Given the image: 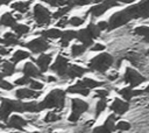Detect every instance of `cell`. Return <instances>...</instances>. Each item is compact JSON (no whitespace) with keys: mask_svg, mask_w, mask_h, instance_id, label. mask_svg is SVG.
<instances>
[{"mask_svg":"<svg viewBox=\"0 0 149 133\" xmlns=\"http://www.w3.org/2000/svg\"><path fill=\"white\" fill-rule=\"evenodd\" d=\"M3 44L6 46H16L20 44V41L17 38V35H14L12 33H6L3 38Z\"/></svg>","mask_w":149,"mask_h":133,"instance_id":"cell-24","label":"cell"},{"mask_svg":"<svg viewBox=\"0 0 149 133\" xmlns=\"http://www.w3.org/2000/svg\"><path fill=\"white\" fill-rule=\"evenodd\" d=\"M123 82L128 83L132 88H134V86H137V85H140L141 83L146 82V78H144L141 74H139L137 71H135L134 69L127 68V69H126V72H125V75H123Z\"/></svg>","mask_w":149,"mask_h":133,"instance_id":"cell-7","label":"cell"},{"mask_svg":"<svg viewBox=\"0 0 149 133\" xmlns=\"http://www.w3.org/2000/svg\"><path fill=\"white\" fill-rule=\"evenodd\" d=\"M66 23H68V19H66V16H62L61 20L57 22V27H65Z\"/></svg>","mask_w":149,"mask_h":133,"instance_id":"cell-45","label":"cell"},{"mask_svg":"<svg viewBox=\"0 0 149 133\" xmlns=\"http://www.w3.org/2000/svg\"><path fill=\"white\" fill-rule=\"evenodd\" d=\"M12 0H0V6L1 5H7V4H9Z\"/></svg>","mask_w":149,"mask_h":133,"instance_id":"cell-51","label":"cell"},{"mask_svg":"<svg viewBox=\"0 0 149 133\" xmlns=\"http://www.w3.org/2000/svg\"><path fill=\"white\" fill-rule=\"evenodd\" d=\"M61 119V116L55 113V112H49L45 117H44V121L45 123H54V121H57Z\"/></svg>","mask_w":149,"mask_h":133,"instance_id":"cell-38","label":"cell"},{"mask_svg":"<svg viewBox=\"0 0 149 133\" xmlns=\"http://www.w3.org/2000/svg\"><path fill=\"white\" fill-rule=\"evenodd\" d=\"M86 50V47L84 44H74L72 48H71V55L72 57H78L80 55H83Z\"/></svg>","mask_w":149,"mask_h":133,"instance_id":"cell-30","label":"cell"},{"mask_svg":"<svg viewBox=\"0 0 149 133\" xmlns=\"http://www.w3.org/2000/svg\"><path fill=\"white\" fill-rule=\"evenodd\" d=\"M97 26H98V28H99L100 30H105V29H108V22H105V21H101V22H99Z\"/></svg>","mask_w":149,"mask_h":133,"instance_id":"cell-47","label":"cell"},{"mask_svg":"<svg viewBox=\"0 0 149 133\" xmlns=\"http://www.w3.org/2000/svg\"><path fill=\"white\" fill-rule=\"evenodd\" d=\"M106 106H107L106 99L105 98H100V100L95 105V117H98L100 113H102V111L106 108Z\"/></svg>","mask_w":149,"mask_h":133,"instance_id":"cell-33","label":"cell"},{"mask_svg":"<svg viewBox=\"0 0 149 133\" xmlns=\"http://www.w3.org/2000/svg\"><path fill=\"white\" fill-rule=\"evenodd\" d=\"M27 125V120L22 117L19 116H12L7 120V126L10 128H16V130H22Z\"/></svg>","mask_w":149,"mask_h":133,"instance_id":"cell-15","label":"cell"},{"mask_svg":"<svg viewBox=\"0 0 149 133\" xmlns=\"http://www.w3.org/2000/svg\"><path fill=\"white\" fill-rule=\"evenodd\" d=\"M118 4H119V2H116L115 0H105V1H102L101 4H99V5H97V6H93V7L88 10V13L92 14V16L98 18V16L102 15L107 9L118 6Z\"/></svg>","mask_w":149,"mask_h":133,"instance_id":"cell-10","label":"cell"},{"mask_svg":"<svg viewBox=\"0 0 149 133\" xmlns=\"http://www.w3.org/2000/svg\"><path fill=\"white\" fill-rule=\"evenodd\" d=\"M0 127H3V125H1V124H0Z\"/></svg>","mask_w":149,"mask_h":133,"instance_id":"cell-58","label":"cell"},{"mask_svg":"<svg viewBox=\"0 0 149 133\" xmlns=\"http://www.w3.org/2000/svg\"><path fill=\"white\" fill-rule=\"evenodd\" d=\"M9 52V50L8 49H6V48H2V47H0V55H7Z\"/></svg>","mask_w":149,"mask_h":133,"instance_id":"cell-48","label":"cell"},{"mask_svg":"<svg viewBox=\"0 0 149 133\" xmlns=\"http://www.w3.org/2000/svg\"><path fill=\"white\" fill-rule=\"evenodd\" d=\"M84 21H85V18L83 19V18L73 16V18H71V19H69V20H68V23H69L70 26H73V27H78V26L83 24V23H84Z\"/></svg>","mask_w":149,"mask_h":133,"instance_id":"cell-37","label":"cell"},{"mask_svg":"<svg viewBox=\"0 0 149 133\" xmlns=\"http://www.w3.org/2000/svg\"><path fill=\"white\" fill-rule=\"evenodd\" d=\"M85 72H87V69L81 68L79 65H69L68 72H66V78H77V77H81Z\"/></svg>","mask_w":149,"mask_h":133,"instance_id":"cell-17","label":"cell"},{"mask_svg":"<svg viewBox=\"0 0 149 133\" xmlns=\"http://www.w3.org/2000/svg\"><path fill=\"white\" fill-rule=\"evenodd\" d=\"M0 43H3V38H0Z\"/></svg>","mask_w":149,"mask_h":133,"instance_id":"cell-55","label":"cell"},{"mask_svg":"<svg viewBox=\"0 0 149 133\" xmlns=\"http://www.w3.org/2000/svg\"><path fill=\"white\" fill-rule=\"evenodd\" d=\"M43 1L47 2V4H49L52 7H59V6L64 5L66 0H43Z\"/></svg>","mask_w":149,"mask_h":133,"instance_id":"cell-40","label":"cell"},{"mask_svg":"<svg viewBox=\"0 0 149 133\" xmlns=\"http://www.w3.org/2000/svg\"><path fill=\"white\" fill-rule=\"evenodd\" d=\"M64 105H65V91L61 89H55L43 99V102L38 103V110L40 111L44 108L63 110Z\"/></svg>","mask_w":149,"mask_h":133,"instance_id":"cell-1","label":"cell"},{"mask_svg":"<svg viewBox=\"0 0 149 133\" xmlns=\"http://www.w3.org/2000/svg\"><path fill=\"white\" fill-rule=\"evenodd\" d=\"M147 56H149V50H148V51H147Z\"/></svg>","mask_w":149,"mask_h":133,"instance_id":"cell-56","label":"cell"},{"mask_svg":"<svg viewBox=\"0 0 149 133\" xmlns=\"http://www.w3.org/2000/svg\"><path fill=\"white\" fill-rule=\"evenodd\" d=\"M31 4V0L29 1H20V2H14L10 7L14 10H17L19 13H26L29 9V5Z\"/></svg>","mask_w":149,"mask_h":133,"instance_id":"cell-22","label":"cell"},{"mask_svg":"<svg viewBox=\"0 0 149 133\" xmlns=\"http://www.w3.org/2000/svg\"><path fill=\"white\" fill-rule=\"evenodd\" d=\"M71 107H72V113L71 116L69 117V121L71 123H76L80 116L87 111L88 108V104L81 99H78V98H73L72 102H71Z\"/></svg>","mask_w":149,"mask_h":133,"instance_id":"cell-5","label":"cell"},{"mask_svg":"<svg viewBox=\"0 0 149 133\" xmlns=\"http://www.w3.org/2000/svg\"><path fill=\"white\" fill-rule=\"evenodd\" d=\"M95 2H101V1H104V0H94Z\"/></svg>","mask_w":149,"mask_h":133,"instance_id":"cell-54","label":"cell"},{"mask_svg":"<svg viewBox=\"0 0 149 133\" xmlns=\"http://www.w3.org/2000/svg\"><path fill=\"white\" fill-rule=\"evenodd\" d=\"M91 2H92V0H66L65 1V4L68 6H70L71 8L76 7V6H85V5H88Z\"/></svg>","mask_w":149,"mask_h":133,"instance_id":"cell-32","label":"cell"},{"mask_svg":"<svg viewBox=\"0 0 149 133\" xmlns=\"http://www.w3.org/2000/svg\"><path fill=\"white\" fill-rule=\"evenodd\" d=\"M129 128H130V124L127 121H119L115 125V130H119V131H128Z\"/></svg>","mask_w":149,"mask_h":133,"instance_id":"cell-39","label":"cell"},{"mask_svg":"<svg viewBox=\"0 0 149 133\" xmlns=\"http://www.w3.org/2000/svg\"><path fill=\"white\" fill-rule=\"evenodd\" d=\"M14 72H15V63L5 61L2 63V74L5 76H12Z\"/></svg>","mask_w":149,"mask_h":133,"instance_id":"cell-23","label":"cell"},{"mask_svg":"<svg viewBox=\"0 0 149 133\" xmlns=\"http://www.w3.org/2000/svg\"><path fill=\"white\" fill-rule=\"evenodd\" d=\"M79 83L83 84L84 86L88 88V89H95V88H99V86L104 85V83L98 82V80H94V79H91V78H84V79L79 80Z\"/></svg>","mask_w":149,"mask_h":133,"instance_id":"cell-26","label":"cell"},{"mask_svg":"<svg viewBox=\"0 0 149 133\" xmlns=\"http://www.w3.org/2000/svg\"><path fill=\"white\" fill-rule=\"evenodd\" d=\"M134 33H135L136 35L143 36L144 41L149 43V27H147V26H140V27L135 28Z\"/></svg>","mask_w":149,"mask_h":133,"instance_id":"cell-29","label":"cell"},{"mask_svg":"<svg viewBox=\"0 0 149 133\" xmlns=\"http://www.w3.org/2000/svg\"><path fill=\"white\" fill-rule=\"evenodd\" d=\"M22 72L24 74V76H28V77H34V78H40V77H42V71L38 70L31 62H27V63L23 65Z\"/></svg>","mask_w":149,"mask_h":133,"instance_id":"cell-11","label":"cell"},{"mask_svg":"<svg viewBox=\"0 0 149 133\" xmlns=\"http://www.w3.org/2000/svg\"><path fill=\"white\" fill-rule=\"evenodd\" d=\"M119 93L123 97V99H126V100H130L134 96H135V93H134V90L132 89V86H129V88H125V89H121V90H119Z\"/></svg>","mask_w":149,"mask_h":133,"instance_id":"cell-31","label":"cell"},{"mask_svg":"<svg viewBox=\"0 0 149 133\" xmlns=\"http://www.w3.org/2000/svg\"><path fill=\"white\" fill-rule=\"evenodd\" d=\"M3 77H5V75H3V74H2V72H0V80H1V79H2V78H3Z\"/></svg>","mask_w":149,"mask_h":133,"instance_id":"cell-52","label":"cell"},{"mask_svg":"<svg viewBox=\"0 0 149 133\" xmlns=\"http://www.w3.org/2000/svg\"><path fill=\"white\" fill-rule=\"evenodd\" d=\"M116 2H122V4H132L134 2L135 0H115Z\"/></svg>","mask_w":149,"mask_h":133,"instance_id":"cell-49","label":"cell"},{"mask_svg":"<svg viewBox=\"0 0 149 133\" xmlns=\"http://www.w3.org/2000/svg\"><path fill=\"white\" fill-rule=\"evenodd\" d=\"M41 94V91H36L34 89H19L15 92L17 99H27V98H37Z\"/></svg>","mask_w":149,"mask_h":133,"instance_id":"cell-13","label":"cell"},{"mask_svg":"<svg viewBox=\"0 0 149 133\" xmlns=\"http://www.w3.org/2000/svg\"><path fill=\"white\" fill-rule=\"evenodd\" d=\"M115 120H116V118H115L114 114L109 116L102 126H99V127L94 128V132H104V133H107V132L114 131L115 130V124H114Z\"/></svg>","mask_w":149,"mask_h":133,"instance_id":"cell-16","label":"cell"},{"mask_svg":"<svg viewBox=\"0 0 149 133\" xmlns=\"http://www.w3.org/2000/svg\"><path fill=\"white\" fill-rule=\"evenodd\" d=\"M0 23L5 27H13L16 23V18H14L10 13H5L0 19Z\"/></svg>","mask_w":149,"mask_h":133,"instance_id":"cell-21","label":"cell"},{"mask_svg":"<svg viewBox=\"0 0 149 133\" xmlns=\"http://www.w3.org/2000/svg\"><path fill=\"white\" fill-rule=\"evenodd\" d=\"M87 30L90 32V34H91V36L93 37V38H97V37H99L100 36V29L98 28V26L97 24H94V23H90L88 26H87Z\"/></svg>","mask_w":149,"mask_h":133,"instance_id":"cell-34","label":"cell"},{"mask_svg":"<svg viewBox=\"0 0 149 133\" xmlns=\"http://www.w3.org/2000/svg\"><path fill=\"white\" fill-rule=\"evenodd\" d=\"M43 37H47V38H59L62 36V32L59 29H48V30H44L41 33Z\"/></svg>","mask_w":149,"mask_h":133,"instance_id":"cell-27","label":"cell"},{"mask_svg":"<svg viewBox=\"0 0 149 133\" xmlns=\"http://www.w3.org/2000/svg\"><path fill=\"white\" fill-rule=\"evenodd\" d=\"M24 110L26 112H38V103L36 102H29V103H24Z\"/></svg>","mask_w":149,"mask_h":133,"instance_id":"cell-35","label":"cell"},{"mask_svg":"<svg viewBox=\"0 0 149 133\" xmlns=\"http://www.w3.org/2000/svg\"><path fill=\"white\" fill-rule=\"evenodd\" d=\"M36 62V64H37V66L40 68V70L42 71V72H44V71H47L48 70V68H49V65H50V62H51V55L50 54H42V55H40V57L35 61Z\"/></svg>","mask_w":149,"mask_h":133,"instance_id":"cell-18","label":"cell"},{"mask_svg":"<svg viewBox=\"0 0 149 133\" xmlns=\"http://www.w3.org/2000/svg\"><path fill=\"white\" fill-rule=\"evenodd\" d=\"M129 108V104L125 100H121V99H114V102L112 103L111 105V110L113 112H115L116 114H123L125 112H127Z\"/></svg>","mask_w":149,"mask_h":133,"instance_id":"cell-14","label":"cell"},{"mask_svg":"<svg viewBox=\"0 0 149 133\" xmlns=\"http://www.w3.org/2000/svg\"><path fill=\"white\" fill-rule=\"evenodd\" d=\"M30 57V54L28 51H24V50H16L12 57V62L13 63H19L20 61L22 60H26V58H29Z\"/></svg>","mask_w":149,"mask_h":133,"instance_id":"cell-25","label":"cell"},{"mask_svg":"<svg viewBox=\"0 0 149 133\" xmlns=\"http://www.w3.org/2000/svg\"><path fill=\"white\" fill-rule=\"evenodd\" d=\"M30 89H34V90H41L43 89V84L37 82V80H30Z\"/></svg>","mask_w":149,"mask_h":133,"instance_id":"cell-43","label":"cell"},{"mask_svg":"<svg viewBox=\"0 0 149 133\" xmlns=\"http://www.w3.org/2000/svg\"><path fill=\"white\" fill-rule=\"evenodd\" d=\"M21 46H26L28 49H30L33 52L37 54V52H43L47 49H49V44L47 42V40H44L43 37H38L35 38L28 43H21Z\"/></svg>","mask_w":149,"mask_h":133,"instance_id":"cell-9","label":"cell"},{"mask_svg":"<svg viewBox=\"0 0 149 133\" xmlns=\"http://www.w3.org/2000/svg\"><path fill=\"white\" fill-rule=\"evenodd\" d=\"M61 46L62 47H68L69 42L73 38H76V32L73 30H65L62 33V36H61Z\"/></svg>","mask_w":149,"mask_h":133,"instance_id":"cell-20","label":"cell"},{"mask_svg":"<svg viewBox=\"0 0 149 133\" xmlns=\"http://www.w3.org/2000/svg\"><path fill=\"white\" fill-rule=\"evenodd\" d=\"M0 100H1V98H0Z\"/></svg>","mask_w":149,"mask_h":133,"instance_id":"cell-59","label":"cell"},{"mask_svg":"<svg viewBox=\"0 0 149 133\" xmlns=\"http://www.w3.org/2000/svg\"><path fill=\"white\" fill-rule=\"evenodd\" d=\"M12 28H13V30L15 32V34L17 36H21V35H24V34L29 33V27L23 24V23H15Z\"/></svg>","mask_w":149,"mask_h":133,"instance_id":"cell-28","label":"cell"},{"mask_svg":"<svg viewBox=\"0 0 149 133\" xmlns=\"http://www.w3.org/2000/svg\"><path fill=\"white\" fill-rule=\"evenodd\" d=\"M132 18L130 15L128 14L127 9H123L121 12H118L115 14H113L111 18H109V21H108V29H115L122 24H126L128 21H130Z\"/></svg>","mask_w":149,"mask_h":133,"instance_id":"cell-6","label":"cell"},{"mask_svg":"<svg viewBox=\"0 0 149 133\" xmlns=\"http://www.w3.org/2000/svg\"><path fill=\"white\" fill-rule=\"evenodd\" d=\"M66 92L68 93H79V94H83V96H88L90 93V89L84 86L83 84H80L79 82L74 85H71L66 89Z\"/></svg>","mask_w":149,"mask_h":133,"instance_id":"cell-19","label":"cell"},{"mask_svg":"<svg viewBox=\"0 0 149 133\" xmlns=\"http://www.w3.org/2000/svg\"><path fill=\"white\" fill-rule=\"evenodd\" d=\"M30 77H28V76H24V77H21V78H17L16 80H15V84L16 85H26V84H29L30 83Z\"/></svg>","mask_w":149,"mask_h":133,"instance_id":"cell-41","label":"cell"},{"mask_svg":"<svg viewBox=\"0 0 149 133\" xmlns=\"http://www.w3.org/2000/svg\"><path fill=\"white\" fill-rule=\"evenodd\" d=\"M113 61L114 60L109 54L102 52V54L93 57L88 62V68L91 70H94V71H98V72H105L112 66Z\"/></svg>","mask_w":149,"mask_h":133,"instance_id":"cell-3","label":"cell"},{"mask_svg":"<svg viewBox=\"0 0 149 133\" xmlns=\"http://www.w3.org/2000/svg\"><path fill=\"white\" fill-rule=\"evenodd\" d=\"M70 9H71V7H70V6H68V5H66L65 7H61L57 12H55V13H54L52 18H54V19H61V18H62V16H64V15H65Z\"/></svg>","mask_w":149,"mask_h":133,"instance_id":"cell-36","label":"cell"},{"mask_svg":"<svg viewBox=\"0 0 149 133\" xmlns=\"http://www.w3.org/2000/svg\"><path fill=\"white\" fill-rule=\"evenodd\" d=\"M12 112H26L24 110V103L19 100H10L7 98L1 99L0 105V120L3 123H7L8 117Z\"/></svg>","mask_w":149,"mask_h":133,"instance_id":"cell-2","label":"cell"},{"mask_svg":"<svg viewBox=\"0 0 149 133\" xmlns=\"http://www.w3.org/2000/svg\"><path fill=\"white\" fill-rule=\"evenodd\" d=\"M33 16L36 21V23L38 26H45L49 24L51 21V14L49 12V9H47L44 6L36 4L34 6V10H33Z\"/></svg>","mask_w":149,"mask_h":133,"instance_id":"cell-4","label":"cell"},{"mask_svg":"<svg viewBox=\"0 0 149 133\" xmlns=\"http://www.w3.org/2000/svg\"><path fill=\"white\" fill-rule=\"evenodd\" d=\"M144 92H148V93H149V85H148V86L146 88V90H144Z\"/></svg>","mask_w":149,"mask_h":133,"instance_id":"cell-53","label":"cell"},{"mask_svg":"<svg viewBox=\"0 0 149 133\" xmlns=\"http://www.w3.org/2000/svg\"><path fill=\"white\" fill-rule=\"evenodd\" d=\"M1 62H2V60H1V57H0V63H1Z\"/></svg>","mask_w":149,"mask_h":133,"instance_id":"cell-57","label":"cell"},{"mask_svg":"<svg viewBox=\"0 0 149 133\" xmlns=\"http://www.w3.org/2000/svg\"><path fill=\"white\" fill-rule=\"evenodd\" d=\"M0 88L3 89V90H12V89L14 88V85L10 84L9 82H7V80H5V79L2 78V79L0 80Z\"/></svg>","mask_w":149,"mask_h":133,"instance_id":"cell-42","label":"cell"},{"mask_svg":"<svg viewBox=\"0 0 149 133\" xmlns=\"http://www.w3.org/2000/svg\"><path fill=\"white\" fill-rule=\"evenodd\" d=\"M97 96L100 98H106L108 96V91L107 90H97Z\"/></svg>","mask_w":149,"mask_h":133,"instance_id":"cell-46","label":"cell"},{"mask_svg":"<svg viewBox=\"0 0 149 133\" xmlns=\"http://www.w3.org/2000/svg\"><path fill=\"white\" fill-rule=\"evenodd\" d=\"M47 79H48V82H49V83L56 82V78H55V77H52V76H48V77H47Z\"/></svg>","mask_w":149,"mask_h":133,"instance_id":"cell-50","label":"cell"},{"mask_svg":"<svg viewBox=\"0 0 149 133\" xmlns=\"http://www.w3.org/2000/svg\"><path fill=\"white\" fill-rule=\"evenodd\" d=\"M104 49H105V46H104V44H100V43H95V44L91 48L92 51H102Z\"/></svg>","mask_w":149,"mask_h":133,"instance_id":"cell-44","label":"cell"},{"mask_svg":"<svg viewBox=\"0 0 149 133\" xmlns=\"http://www.w3.org/2000/svg\"><path fill=\"white\" fill-rule=\"evenodd\" d=\"M76 38L81 42V44H84L85 47H88L93 43V37L91 36L90 32L87 30V28L85 29H81L79 32H76Z\"/></svg>","mask_w":149,"mask_h":133,"instance_id":"cell-12","label":"cell"},{"mask_svg":"<svg viewBox=\"0 0 149 133\" xmlns=\"http://www.w3.org/2000/svg\"><path fill=\"white\" fill-rule=\"evenodd\" d=\"M69 61L68 58L63 57L62 55H59L56 61L54 62V64L51 65V70L54 72H56L59 77L62 78H66V72H68V69H69Z\"/></svg>","mask_w":149,"mask_h":133,"instance_id":"cell-8","label":"cell"}]
</instances>
